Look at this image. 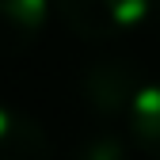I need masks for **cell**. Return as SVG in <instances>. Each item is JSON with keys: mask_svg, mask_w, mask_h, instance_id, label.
I'll use <instances>...</instances> for the list:
<instances>
[{"mask_svg": "<svg viewBox=\"0 0 160 160\" xmlns=\"http://www.w3.org/2000/svg\"><path fill=\"white\" fill-rule=\"evenodd\" d=\"M122 122L130 133V145L152 160H160V80H141Z\"/></svg>", "mask_w": 160, "mask_h": 160, "instance_id": "5b68a950", "label": "cell"}, {"mask_svg": "<svg viewBox=\"0 0 160 160\" xmlns=\"http://www.w3.org/2000/svg\"><path fill=\"white\" fill-rule=\"evenodd\" d=\"M72 160H130V141L118 130H95L84 141H76Z\"/></svg>", "mask_w": 160, "mask_h": 160, "instance_id": "8992f818", "label": "cell"}, {"mask_svg": "<svg viewBox=\"0 0 160 160\" xmlns=\"http://www.w3.org/2000/svg\"><path fill=\"white\" fill-rule=\"evenodd\" d=\"M141 69H137L130 57H95V61L84 65L76 88H80V99L84 107L103 118V122H114V118H126V107L133 92L141 88Z\"/></svg>", "mask_w": 160, "mask_h": 160, "instance_id": "7a4b0ae2", "label": "cell"}, {"mask_svg": "<svg viewBox=\"0 0 160 160\" xmlns=\"http://www.w3.org/2000/svg\"><path fill=\"white\" fill-rule=\"evenodd\" d=\"M53 8L76 38L107 42L133 34L149 19L152 0H53Z\"/></svg>", "mask_w": 160, "mask_h": 160, "instance_id": "6da1fadb", "label": "cell"}, {"mask_svg": "<svg viewBox=\"0 0 160 160\" xmlns=\"http://www.w3.org/2000/svg\"><path fill=\"white\" fill-rule=\"evenodd\" d=\"M152 8H156V12H160V0H152Z\"/></svg>", "mask_w": 160, "mask_h": 160, "instance_id": "52a82bcc", "label": "cell"}, {"mask_svg": "<svg viewBox=\"0 0 160 160\" xmlns=\"http://www.w3.org/2000/svg\"><path fill=\"white\" fill-rule=\"evenodd\" d=\"M50 0H0V57L27 53L46 31Z\"/></svg>", "mask_w": 160, "mask_h": 160, "instance_id": "3957f363", "label": "cell"}, {"mask_svg": "<svg viewBox=\"0 0 160 160\" xmlns=\"http://www.w3.org/2000/svg\"><path fill=\"white\" fill-rule=\"evenodd\" d=\"M0 160H50V137L27 111L0 103Z\"/></svg>", "mask_w": 160, "mask_h": 160, "instance_id": "277c9868", "label": "cell"}]
</instances>
